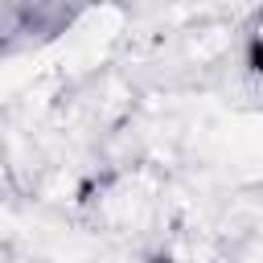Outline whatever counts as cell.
Wrapping results in <instances>:
<instances>
[{
  "mask_svg": "<svg viewBox=\"0 0 263 263\" xmlns=\"http://www.w3.org/2000/svg\"><path fill=\"white\" fill-rule=\"evenodd\" d=\"M242 66H247L251 78H263V29H255V33L247 37V45H242Z\"/></svg>",
  "mask_w": 263,
  "mask_h": 263,
  "instance_id": "6da1fadb",
  "label": "cell"
}]
</instances>
